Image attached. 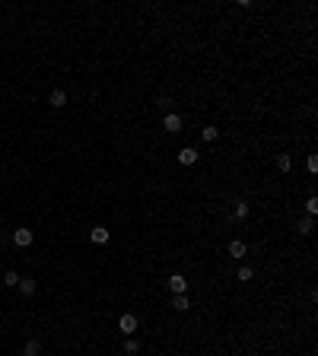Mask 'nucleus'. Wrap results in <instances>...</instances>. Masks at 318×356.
Wrapping results in <instances>:
<instances>
[{"mask_svg": "<svg viewBox=\"0 0 318 356\" xmlns=\"http://www.w3.org/2000/svg\"><path fill=\"white\" fill-rule=\"evenodd\" d=\"M32 242H35L32 229H16V232H13V245H16V248H29Z\"/></svg>", "mask_w": 318, "mask_h": 356, "instance_id": "f257e3e1", "label": "nucleus"}, {"mask_svg": "<svg viewBox=\"0 0 318 356\" xmlns=\"http://www.w3.org/2000/svg\"><path fill=\"white\" fill-rule=\"evenodd\" d=\"M137 325H140V321H137V315H131V312H127V315H121V318H118L121 334H134V331H137Z\"/></svg>", "mask_w": 318, "mask_h": 356, "instance_id": "f03ea898", "label": "nucleus"}, {"mask_svg": "<svg viewBox=\"0 0 318 356\" xmlns=\"http://www.w3.org/2000/svg\"><path fill=\"white\" fill-rule=\"evenodd\" d=\"M162 127H166L169 134H178L181 131V115H178V111H169V115L162 118Z\"/></svg>", "mask_w": 318, "mask_h": 356, "instance_id": "7ed1b4c3", "label": "nucleus"}, {"mask_svg": "<svg viewBox=\"0 0 318 356\" xmlns=\"http://www.w3.org/2000/svg\"><path fill=\"white\" fill-rule=\"evenodd\" d=\"M169 290H172L175 296H181V293L188 290V280L181 277V274H172V277H169Z\"/></svg>", "mask_w": 318, "mask_h": 356, "instance_id": "20e7f679", "label": "nucleus"}, {"mask_svg": "<svg viewBox=\"0 0 318 356\" xmlns=\"http://www.w3.org/2000/svg\"><path fill=\"white\" fill-rule=\"evenodd\" d=\"M178 163L181 165H194L198 163V150H194V146H181L178 150Z\"/></svg>", "mask_w": 318, "mask_h": 356, "instance_id": "39448f33", "label": "nucleus"}, {"mask_svg": "<svg viewBox=\"0 0 318 356\" xmlns=\"http://www.w3.org/2000/svg\"><path fill=\"white\" fill-rule=\"evenodd\" d=\"M245 254H248V245H245V242H239V239H235V242H229V258L242 261Z\"/></svg>", "mask_w": 318, "mask_h": 356, "instance_id": "423d86ee", "label": "nucleus"}, {"mask_svg": "<svg viewBox=\"0 0 318 356\" xmlns=\"http://www.w3.org/2000/svg\"><path fill=\"white\" fill-rule=\"evenodd\" d=\"M48 105H51V109H64V105H67V92L64 89H54L48 96Z\"/></svg>", "mask_w": 318, "mask_h": 356, "instance_id": "0eeeda50", "label": "nucleus"}, {"mask_svg": "<svg viewBox=\"0 0 318 356\" xmlns=\"http://www.w3.org/2000/svg\"><path fill=\"white\" fill-rule=\"evenodd\" d=\"M89 242H92V245H105V242H108V229H102V226H96V229L89 232Z\"/></svg>", "mask_w": 318, "mask_h": 356, "instance_id": "6e6552de", "label": "nucleus"}, {"mask_svg": "<svg viewBox=\"0 0 318 356\" xmlns=\"http://www.w3.org/2000/svg\"><path fill=\"white\" fill-rule=\"evenodd\" d=\"M19 293H23V296H32V293H35V280L23 277V280H19Z\"/></svg>", "mask_w": 318, "mask_h": 356, "instance_id": "1a4fd4ad", "label": "nucleus"}, {"mask_svg": "<svg viewBox=\"0 0 318 356\" xmlns=\"http://www.w3.org/2000/svg\"><path fill=\"white\" fill-rule=\"evenodd\" d=\"M172 308H175V312H188V308H191V302H188V296H185V293L172 299Z\"/></svg>", "mask_w": 318, "mask_h": 356, "instance_id": "9d476101", "label": "nucleus"}, {"mask_svg": "<svg viewBox=\"0 0 318 356\" xmlns=\"http://www.w3.org/2000/svg\"><path fill=\"white\" fill-rule=\"evenodd\" d=\"M42 353V344H38V340H29V344L23 347V356H38Z\"/></svg>", "mask_w": 318, "mask_h": 356, "instance_id": "9b49d317", "label": "nucleus"}, {"mask_svg": "<svg viewBox=\"0 0 318 356\" xmlns=\"http://www.w3.org/2000/svg\"><path fill=\"white\" fill-rule=\"evenodd\" d=\"M289 165H293L289 153H280V156H277V169H280V172H289Z\"/></svg>", "mask_w": 318, "mask_h": 356, "instance_id": "f8f14e48", "label": "nucleus"}, {"mask_svg": "<svg viewBox=\"0 0 318 356\" xmlns=\"http://www.w3.org/2000/svg\"><path fill=\"white\" fill-rule=\"evenodd\" d=\"M232 217H235V219H245V217H248V204H245V200H235Z\"/></svg>", "mask_w": 318, "mask_h": 356, "instance_id": "ddd939ff", "label": "nucleus"}, {"mask_svg": "<svg viewBox=\"0 0 318 356\" xmlns=\"http://www.w3.org/2000/svg\"><path fill=\"white\" fill-rule=\"evenodd\" d=\"M3 286H19V274L16 271H6L3 274Z\"/></svg>", "mask_w": 318, "mask_h": 356, "instance_id": "4468645a", "label": "nucleus"}, {"mask_svg": "<svg viewBox=\"0 0 318 356\" xmlns=\"http://www.w3.org/2000/svg\"><path fill=\"white\" fill-rule=\"evenodd\" d=\"M201 137H204L207 143H213V140L220 137V131H216V127H204V131H201Z\"/></svg>", "mask_w": 318, "mask_h": 356, "instance_id": "2eb2a0df", "label": "nucleus"}, {"mask_svg": "<svg viewBox=\"0 0 318 356\" xmlns=\"http://www.w3.org/2000/svg\"><path fill=\"white\" fill-rule=\"evenodd\" d=\"M124 353H127V356L140 353V340H127V344H124Z\"/></svg>", "mask_w": 318, "mask_h": 356, "instance_id": "dca6fc26", "label": "nucleus"}, {"mask_svg": "<svg viewBox=\"0 0 318 356\" xmlns=\"http://www.w3.org/2000/svg\"><path fill=\"white\" fill-rule=\"evenodd\" d=\"M306 210H309V217H315V213H318V197H315V194L306 200Z\"/></svg>", "mask_w": 318, "mask_h": 356, "instance_id": "f3484780", "label": "nucleus"}, {"mask_svg": "<svg viewBox=\"0 0 318 356\" xmlns=\"http://www.w3.org/2000/svg\"><path fill=\"white\" fill-rule=\"evenodd\" d=\"M156 105H159L162 111H166V115H169V111H172V99H169V96H162V99H156Z\"/></svg>", "mask_w": 318, "mask_h": 356, "instance_id": "a211bd4d", "label": "nucleus"}, {"mask_svg": "<svg viewBox=\"0 0 318 356\" xmlns=\"http://www.w3.org/2000/svg\"><path fill=\"white\" fill-rule=\"evenodd\" d=\"M299 232H302V236H312V217H309V219H302V223H299Z\"/></svg>", "mask_w": 318, "mask_h": 356, "instance_id": "6ab92c4d", "label": "nucleus"}, {"mask_svg": "<svg viewBox=\"0 0 318 356\" xmlns=\"http://www.w3.org/2000/svg\"><path fill=\"white\" fill-rule=\"evenodd\" d=\"M239 280L248 283V280H252V267H239Z\"/></svg>", "mask_w": 318, "mask_h": 356, "instance_id": "aec40b11", "label": "nucleus"}, {"mask_svg": "<svg viewBox=\"0 0 318 356\" xmlns=\"http://www.w3.org/2000/svg\"><path fill=\"white\" fill-rule=\"evenodd\" d=\"M309 172H312V175L318 172V156H309Z\"/></svg>", "mask_w": 318, "mask_h": 356, "instance_id": "412c9836", "label": "nucleus"}]
</instances>
